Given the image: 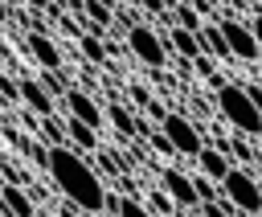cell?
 I'll use <instances>...</instances> for the list:
<instances>
[{"label":"cell","instance_id":"1","mask_svg":"<svg viewBox=\"0 0 262 217\" xmlns=\"http://www.w3.org/2000/svg\"><path fill=\"white\" fill-rule=\"evenodd\" d=\"M45 172H49L53 188L66 197V205H74V209H82V213H102V209H106V188H102L98 172L82 160L78 147H66V143L49 147Z\"/></svg>","mask_w":262,"mask_h":217},{"label":"cell","instance_id":"2","mask_svg":"<svg viewBox=\"0 0 262 217\" xmlns=\"http://www.w3.org/2000/svg\"><path fill=\"white\" fill-rule=\"evenodd\" d=\"M217 111H221V119H229V127H237L242 135H262V115H258V106L250 102L246 86L221 82V86H217Z\"/></svg>","mask_w":262,"mask_h":217},{"label":"cell","instance_id":"3","mask_svg":"<svg viewBox=\"0 0 262 217\" xmlns=\"http://www.w3.org/2000/svg\"><path fill=\"white\" fill-rule=\"evenodd\" d=\"M221 201H229L233 213L254 217V213H262V184L254 180L250 168H229V176L221 180Z\"/></svg>","mask_w":262,"mask_h":217},{"label":"cell","instance_id":"4","mask_svg":"<svg viewBox=\"0 0 262 217\" xmlns=\"http://www.w3.org/2000/svg\"><path fill=\"white\" fill-rule=\"evenodd\" d=\"M127 49H131L143 66H151V70H160V66L168 61V41H164L156 29H147V25H127Z\"/></svg>","mask_w":262,"mask_h":217},{"label":"cell","instance_id":"5","mask_svg":"<svg viewBox=\"0 0 262 217\" xmlns=\"http://www.w3.org/2000/svg\"><path fill=\"white\" fill-rule=\"evenodd\" d=\"M160 131L172 139L176 156H188V160H196V151L205 147V139H201L196 123H188V119H184V115H176V111H168V115L160 119Z\"/></svg>","mask_w":262,"mask_h":217},{"label":"cell","instance_id":"6","mask_svg":"<svg viewBox=\"0 0 262 217\" xmlns=\"http://www.w3.org/2000/svg\"><path fill=\"white\" fill-rule=\"evenodd\" d=\"M221 25V33H225V41H229V53L237 57V61H258L262 57V45L254 41V33H250V25H242V20H217Z\"/></svg>","mask_w":262,"mask_h":217},{"label":"cell","instance_id":"7","mask_svg":"<svg viewBox=\"0 0 262 217\" xmlns=\"http://www.w3.org/2000/svg\"><path fill=\"white\" fill-rule=\"evenodd\" d=\"M160 188L176 201V209H196V205H201L192 176H184L180 168H164V172H160Z\"/></svg>","mask_w":262,"mask_h":217},{"label":"cell","instance_id":"8","mask_svg":"<svg viewBox=\"0 0 262 217\" xmlns=\"http://www.w3.org/2000/svg\"><path fill=\"white\" fill-rule=\"evenodd\" d=\"M61 102H66V115H74V119L90 123L94 131H98V127H102V119H106V115H102V106H98L86 90H74V86H70V90L61 94Z\"/></svg>","mask_w":262,"mask_h":217},{"label":"cell","instance_id":"9","mask_svg":"<svg viewBox=\"0 0 262 217\" xmlns=\"http://www.w3.org/2000/svg\"><path fill=\"white\" fill-rule=\"evenodd\" d=\"M25 45H29L33 61H37L41 70H61V49L49 41L45 29H29V33H25Z\"/></svg>","mask_w":262,"mask_h":217},{"label":"cell","instance_id":"10","mask_svg":"<svg viewBox=\"0 0 262 217\" xmlns=\"http://www.w3.org/2000/svg\"><path fill=\"white\" fill-rule=\"evenodd\" d=\"M229 168H233V156H225L221 147H209V143H205V147L196 151V172H205L209 180L221 184V180L229 176Z\"/></svg>","mask_w":262,"mask_h":217},{"label":"cell","instance_id":"11","mask_svg":"<svg viewBox=\"0 0 262 217\" xmlns=\"http://www.w3.org/2000/svg\"><path fill=\"white\" fill-rule=\"evenodd\" d=\"M20 102L37 115V119H45V115H53V94L41 86V82H33V78H20Z\"/></svg>","mask_w":262,"mask_h":217},{"label":"cell","instance_id":"12","mask_svg":"<svg viewBox=\"0 0 262 217\" xmlns=\"http://www.w3.org/2000/svg\"><path fill=\"white\" fill-rule=\"evenodd\" d=\"M82 16H86V33H106L115 20V0H82Z\"/></svg>","mask_w":262,"mask_h":217},{"label":"cell","instance_id":"13","mask_svg":"<svg viewBox=\"0 0 262 217\" xmlns=\"http://www.w3.org/2000/svg\"><path fill=\"white\" fill-rule=\"evenodd\" d=\"M168 45L184 57V61H196L201 53H205V45H201V33H192V29H180V25H172V33H168Z\"/></svg>","mask_w":262,"mask_h":217},{"label":"cell","instance_id":"14","mask_svg":"<svg viewBox=\"0 0 262 217\" xmlns=\"http://www.w3.org/2000/svg\"><path fill=\"white\" fill-rule=\"evenodd\" d=\"M0 205H4L12 217H37V205H33V197H29L20 184H4V188H0Z\"/></svg>","mask_w":262,"mask_h":217},{"label":"cell","instance_id":"15","mask_svg":"<svg viewBox=\"0 0 262 217\" xmlns=\"http://www.w3.org/2000/svg\"><path fill=\"white\" fill-rule=\"evenodd\" d=\"M201 45H205V53L213 57V61H229L233 53H229V41H225V33H221V25H201Z\"/></svg>","mask_w":262,"mask_h":217},{"label":"cell","instance_id":"16","mask_svg":"<svg viewBox=\"0 0 262 217\" xmlns=\"http://www.w3.org/2000/svg\"><path fill=\"white\" fill-rule=\"evenodd\" d=\"M66 139H70V143H74L78 151H94V147H98V131H94L90 123L74 119V115L66 119Z\"/></svg>","mask_w":262,"mask_h":217},{"label":"cell","instance_id":"17","mask_svg":"<svg viewBox=\"0 0 262 217\" xmlns=\"http://www.w3.org/2000/svg\"><path fill=\"white\" fill-rule=\"evenodd\" d=\"M106 213H115V217H151L147 205H139L135 197H119V192H106Z\"/></svg>","mask_w":262,"mask_h":217},{"label":"cell","instance_id":"18","mask_svg":"<svg viewBox=\"0 0 262 217\" xmlns=\"http://www.w3.org/2000/svg\"><path fill=\"white\" fill-rule=\"evenodd\" d=\"M172 25H180V29H192V33H201V12H196V4H188V0H176L172 4Z\"/></svg>","mask_w":262,"mask_h":217},{"label":"cell","instance_id":"19","mask_svg":"<svg viewBox=\"0 0 262 217\" xmlns=\"http://www.w3.org/2000/svg\"><path fill=\"white\" fill-rule=\"evenodd\" d=\"M37 139H41L45 147H57V143H66V127H61L53 115H45V119H37Z\"/></svg>","mask_w":262,"mask_h":217},{"label":"cell","instance_id":"20","mask_svg":"<svg viewBox=\"0 0 262 217\" xmlns=\"http://www.w3.org/2000/svg\"><path fill=\"white\" fill-rule=\"evenodd\" d=\"M78 49H82V57H86V61H94V66H102V61H106V45H102V37H98V33H82V37H78Z\"/></svg>","mask_w":262,"mask_h":217},{"label":"cell","instance_id":"21","mask_svg":"<svg viewBox=\"0 0 262 217\" xmlns=\"http://www.w3.org/2000/svg\"><path fill=\"white\" fill-rule=\"evenodd\" d=\"M106 119H111V127H115L119 135H135V119H131V111H127L123 102H111V106H106Z\"/></svg>","mask_w":262,"mask_h":217},{"label":"cell","instance_id":"22","mask_svg":"<svg viewBox=\"0 0 262 217\" xmlns=\"http://www.w3.org/2000/svg\"><path fill=\"white\" fill-rule=\"evenodd\" d=\"M147 205H151V209H156L160 217H172V213H176V201H172V197H168L164 188H156V192H147Z\"/></svg>","mask_w":262,"mask_h":217},{"label":"cell","instance_id":"23","mask_svg":"<svg viewBox=\"0 0 262 217\" xmlns=\"http://www.w3.org/2000/svg\"><path fill=\"white\" fill-rule=\"evenodd\" d=\"M147 139H151V147H156L160 156H176V147H172V139H168L164 131H147Z\"/></svg>","mask_w":262,"mask_h":217},{"label":"cell","instance_id":"24","mask_svg":"<svg viewBox=\"0 0 262 217\" xmlns=\"http://www.w3.org/2000/svg\"><path fill=\"white\" fill-rule=\"evenodd\" d=\"M0 94H4L8 102H16V98H20V82H12V78H4V74H0Z\"/></svg>","mask_w":262,"mask_h":217},{"label":"cell","instance_id":"25","mask_svg":"<svg viewBox=\"0 0 262 217\" xmlns=\"http://www.w3.org/2000/svg\"><path fill=\"white\" fill-rule=\"evenodd\" d=\"M246 94H250V102H254L258 115H262V86H258V82H246Z\"/></svg>","mask_w":262,"mask_h":217},{"label":"cell","instance_id":"26","mask_svg":"<svg viewBox=\"0 0 262 217\" xmlns=\"http://www.w3.org/2000/svg\"><path fill=\"white\" fill-rule=\"evenodd\" d=\"M139 8H147V12H164L168 4H164V0H139Z\"/></svg>","mask_w":262,"mask_h":217},{"label":"cell","instance_id":"27","mask_svg":"<svg viewBox=\"0 0 262 217\" xmlns=\"http://www.w3.org/2000/svg\"><path fill=\"white\" fill-rule=\"evenodd\" d=\"M250 33H254V41H258V45H262V12H258V16H254V20H250Z\"/></svg>","mask_w":262,"mask_h":217},{"label":"cell","instance_id":"28","mask_svg":"<svg viewBox=\"0 0 262 217\" xmlns=\"http://www.w3.org/2000/svg\"><path fill=\"white\" fill-rule=\"evenodd\" d=\"M25 4H29V8H37V12H49V8H53V0H25Z\"/></svg>","mask_w":262,"mask_h":217},{"label":"cell","instance_id":"29","mask_svg":"<svg viewBox=\"0 0 262 217\" xmlns=\"http://www.w3.org/2000/svg\"><path fill=\"white\" fill-rule=\"evenodd\" d=\"M0 20H8V8H4V0H0Z\"/></svg>","mask_w":262,"mask_h":217},{"label":"cell","instance_id":"30","mask_svg":"<svg viewBox=\"0 0 262 217\" xmlns=\"http://www.w3.org/2000/svg\"><path fill=\"white\" fill-rule=\"evenodd\" d=\"M237 4H254V0H237Z\"/></svg>","mask_w":262,"mask_h":217},{"label":"cell","instance_id":"31","mask_svg":"<svg viewBox=\"0 0 262 217\" xmlns=\"http://www.w3.org/2000/svg\"><path fill=\"white\" fill-rule=\"evenodd\" d=\"M258 86H262V78H258Z\"/></svg>","mask_w":262,"mask_h":217},{"label":"cell","instance_id":"32","mask_svg":"<svg viewBox=\"0 0 262 217\" xmlns=\"http://www.w3.org/2000/svg\"><path fill=\"white\" fill-rule=\"evenodd\" d=\"M233 217H237V213H233ZM242 217H246V213H242Z\"/></svg>","mask_w":262,"mask_h":217}]
</instances>
